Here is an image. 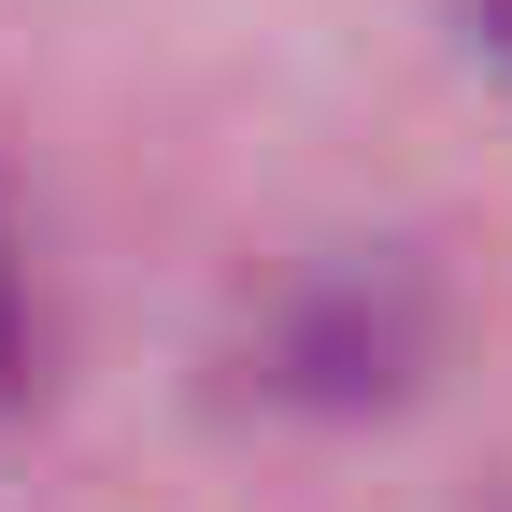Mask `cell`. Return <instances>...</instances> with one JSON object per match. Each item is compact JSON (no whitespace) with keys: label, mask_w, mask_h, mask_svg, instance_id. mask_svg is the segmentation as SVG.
Listing matches in <instances>:
<instances>
[{"label":"cell","mask_w":512,"mask_h":512,"mask_svg":"<svg viewBox=\"0 0 512 512\" xmlns=\"http://www.w3.org/2000/svg\"><path fill=\"white\" fill-rule=\"evenodd\" d=\"M484 15H498V29H484V43H498V57H512V0H484Z\"/></svg>","instance_id":"obj_2"},{"label":"cell","mask_w":512,"mask_h":512,"mask_svg":"<svg viewBox=\"0 0 512 512\" xmlns=\"http://www.w3.org/2000/svg\"><path fill=\"white\" fill-rule=\"evenodd\" d=\"M29 384V285H15V242H0V399Z\"/></svg>","instance_id":"obj_1"}]
</instances>
